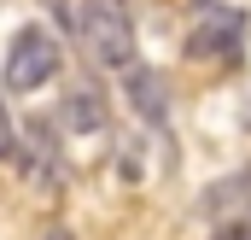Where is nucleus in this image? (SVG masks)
I'll return each mask as SVG.
<instances>
[{"label": "nucleus", "instance_id": "nucleus-8", "mask_svg": "<svg viewBox=\"0 0 251 240\" xmlns=\"http://www.w3.org/2000/svg\"><path fill=\"white\" fill-rule=\"evenodd\" d=\"M246 129H251V100H246Z\"/></svg>", "mask_w": 251, "mask_h": 240}, {"label": "nucleus", "instance_id": "nucleus-7", "mask_svg": "<svg viewBox=\"0 0 251 240\" xmlns=\"http://www.w3.org/2000/svg\"><path fill=\"white\" fill-rule=\"evenodd\" d=\"M47 240H70V229H47Z\"/></svg>", "mask_w": 251, "mask_h": 240}, {"label": "nucleus", "instance_id": "nucleus-3", "mask_svg": "<svg viewBox=\"0 0 251 240\" xmlns=\"http://www.w3.org/2000/svg\"><path fill=\"white\" fill-rule=\"evenodd\" d=\"M240 35H246V12H204L199 30L187 35V59L228 53V47H240Z\"/></svg>", "mask_w": 251, "mask_h": 240}, {"label": "nucleus", "instance_id": "nucleus-1", "mask_svg": "<svg viewBox=\"0 0 251 240\" xmlns=\"http://www.w3.org/2000/svg\"><path fill=\"white\" fill-rule=\"evenodd\" d=\"M76 35H82V53L100 70L140 64V35H134L128 0H76Z\"/></svg>", "mask_w": 251, "mask_h": 240}, {"label": "nucleus", "instance_id": "nucleus-4", "mask_svg": "<svg viewBox=\"0 0 251 240\" xmlns=\"http://www.w3.org/2000/svg\"><path fill=\"white\" fill-rule=\"evenodd\" d=\"M59 112H64V129L94 135V129H105V94H100V88H70Z\"/></svg>", "mask_w": 251, "mask_h": 240}, {"label": "nucleus", "instance_id": "nucleus-2", "mask_svg": "<svg viewBox=\"0 0 251 240\" xmlns=\"http://www.w3.org/2000/svg\"><path fill=\"white\" fill-rule=\"evenodd\" d=\"M64 70V47L53 30H41V24H24L18 35H12V47H6V64H0V82L12 88V94H41L53 76Z\"/></svg>", "mask_w": 251, "mask_h": 240}, {"label": "nucleus", "instance_id": "nucleus-6", "mask_svg": "<svg viewBox=\"0 0 251 240\" xmlns=\"http://www.w3.org/2000/svg\"><path fill=\"white\" fill-rule=\"evenodd\" d=\"M228 217H234L228 223V240H251V205H234Z\"/></svg>", "mask_w": 251, "mask_h": 240}, {"label": "nucleus", "instance_id": "nucleus-5", "mask_svg": "<svg viewBox=\"0 0 251 240\" xmlns=\"http://www.w3.org/2000/svg\"><path fill=\"white\" fill-rule=\"evenodd\" d=\"M128 100H134V112H140L146 123H164V82H158L152 70L128 64Z\"/></svg>", "mask_w": 251, "mask_h": 240}]
</instances>
